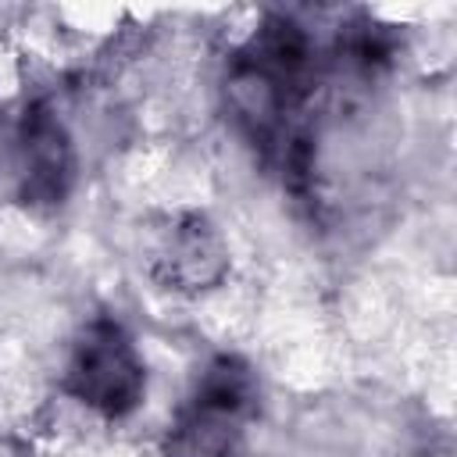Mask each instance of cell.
Masks as SVG:
<instances>
[{
	"instance_id": "obj_4",
	"label": "cell",
	"mask_w": 457,
	"mask_h": 457,
	"mask_svg": "<svg viewBox=\"0 0 457 457\" xmlns=\"http://www.w3.org/2000/svg\"><path fill=\"white\" fill-rule=\"evenodd\" d=\"M21 146H25V196L43 204L61 200L71 175V154L61 125L36 107L32 114H25Z\"/></svg>"
},
{
	"instance_id": "obj_1",
	"label": "cell",
	"mask_w": 457,
	"mask_h": 457,
	"mask_svg": "<svg viewBox=\"0 0 457 457\" xmlns=\"http://www.w3.org/2000/svg\"><path fill=\"white\" fill-rule=\"evenodd\" d=\"M250 407V368L236 357H218L204 371L186 411L179 414L168 439V457H232Z\"/></svg>"
},
{
	"instance_id": "obj_3",
	"label": "cell",
	"mask_w": 457,
	"mask_h": 457,
	"mask_svg": "<svg viewBox=\"0 0 457 457\" xmlns=\"http://www.w3.org/2000/svg\"><path fill=\"white\" fill-rule=\"evenodd\" d=\"M157 268L161 278L175 289H207L225 275L228 257L221 236L204 218L189 214L168 232V243L157 253Z\"/></svg>"
},
{
	"instance_id": "obj_2",
	"label": "cell",
	"mask_w": 457,
	"mask_h": 457,
	"mask_svg": "<svg viewBox=\"0 0 457 457\" xmlns=\"http://www.w3.org/2000/svg\"><path fill=\"white\" fill-rule=\"evenodd\" d=\"M143 364L132 339L114 321H93L75 346L64 389L93 411L129 414L143 396Z\"/></svg>"
}]
</instances>
